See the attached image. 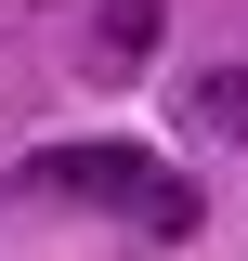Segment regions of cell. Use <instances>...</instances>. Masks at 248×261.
I'll use <instances>...</instances> for the list:
<instances>
[{
    "mask_svg": "<svg viewBox=\"0 0 248 261\" xmlns=\"http://www.w3.org/2000/svg\"><path fill=\"white\" fill-rule=\"evenodd\" d=\"M13 196H79V209H118L131 235H157V248H183L196 235V183L170 157H144V144H118V130H92V144H39L27 170H13Z\"/></svg>",
    "mask_w": 248,
    "mask_h": 261,
    "instance_id": "1",
    "label": "cell"
},
{
    "mask_svg": "<svg viewBox=\"0 0 248 261\" xmlns=\"http://www.w3.org/2000/svg\"><path fill=\"white\" fill-rule=\"evenodd\" d=\"M157 27H170V0H105V39H92V53H105V65H144Z\"/></svg>",
    "mask_w": 248,
    "mask_h": 261,
    "instance_id": "2",
    "label": "cell"
},
{
    "mask_svg": "<svg viewBox=\"0 0 248 261\" xmlns=\"http://www.w3.org/2000/svg\"><path fill=\"white\" fill-rule=\"evenodd\" d=\"M196 130L248 144V65H209V79H196Z\"/></svg>",
    "mask_w": 248,
    "mask_h": 261,
    "instance_id": "3",
    "label": "cell"
}]
</instances>
